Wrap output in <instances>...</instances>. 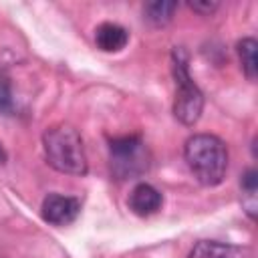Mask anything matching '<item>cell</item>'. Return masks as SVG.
Returning a JSON list of instances; mask_svg holds the SVG:
<instances>
[{"label":"cell","instance_id":"obj_1","mask_svg":"<svg viewBox=\"0 0 258 258\" xmlns=\"http://www.w3.org/2000/svg\"><path fill=\"white\" fill-rule=\"evenodd\" d=\"M183 157L194 173V177L206 185L214 187L222 183L228 171V147L226 143L210 133H196L183 145Z\"/></svg>","mask_w":258,"mask_h":258},{"label":"cell","instance_id":"obj_2","mask_svg":"<svg viewBox=\"0 0 258 258\" xmlns=\"http://www.w3.org/2000/svg\"><path fill=\"white\" fill-rule=\"evenodd\" d=\"M42 149L46 163L58 173L83 177L89 171V161L85 153L83 139L73 125L58 123L44 131Z\"/></svg>","mask_w":258,"mask_h":258},{"label":"cell","instance_id":"obj_3","mask_svg":"<svg viewBox=\"0 0 258 258\" xmlns=\"http://www.w3.org/2000/svg\"><path fill=\"white\" fill-rule=\"evenodd\" d=\"M171 73L175 81V99H173V115L185 125L194 127L204 111V93L194 83L187 71V54L183 48H173L171 52Z\"/></svg>","mask_w":258,"mask_h":258},{"label":"cell","instance_id":"obj_4","mask_svg":"<svg viewBox=\"0 0 258 258\" xmlns=\"http://www.w3.org/2000/svg\"><path fill=\"white\" fill-rule=\"evenodd\" d=\"M109 161L117 179H133L149 169V151L139 135H125L111 141Z\"/></svg>","mask_w":258,"mask_h":258},{"label":"cell","instance_id":"obj_5","mask_svg":"<svg viewBox=\"0 0 258 258\" xmlns=\"http://www.w3.org/2000/svg\"><path fill=\"white\" fill-rule=\"evenodd\" d=\"M81 212V202L73 196H62V194H48L42 200L40 214L44 222L52 226H69L77 220Z\"/></svg>","mask_w":258,"mask_h":258},{"label":"cell","instance_id":"obj_6","mask_svg":"<svg viewBox=\"0 0 258 258\" xmlns=\"http://www.w3.org/2000/svg\"><path fill=\"white\" fill-rule=\"evenodd\" d=\"M127 204H129V210H131L133 214L145 218V216L155 214V212L161 208L163 196H161V191H159L157 187H153L151 183H145V181H143V183H137V185L131 189Z\"/></svg>","mask_w":258,"mask_h":258},{"label":"cell","instance_id":"obj_7","mask_svg":"<svg viewBox=\"0 0 258 258\" xmlns=\"http://www.w3.org/2000/svg\"><path fill=\"white\" fill-rule=\"evenodd\" d=\"M187 258H252L250 248L238 244H226L216 240H200L187 254Z\"/></svg>","mask_w":258,"mask_h":258},{"label":"cell","instance_id":"obj_8","mask_svg":"<svg viewBox=\"0 0 258 258\" xmlns=\"http://www.w3.org/2000/svg\"><path fill=\"white\" fill-rule=\"evenodd\" d=\"M95 42L103 52H119L127 46L129 32L117 22H103L95 30Z\"/></svg>","mask_w":258,"mask_h":258},{"label":"cell","instance_id":"obj_9","mask_svg":"<svg viewBox=\"0 0 258 258\" xmlns=\"http://www.w3.org/2000/svg\"><path fill=\"white\" fill-rule=\"evenodd\" d=\"M256 48H258V42L250 36L242 38L238 44H236V50H238V56H240V62H242V71L246 75L248 81H256L258 77V58H256Z\"/></svg>","mask_w":258,"mask_h":258},{"label":"cell","instance_id":"obj_10","mask_svg":"<svg viewBox=\"0 0 258 258\" xmlns=\"http://www.w3.org/2000/svg\"><path fill=\"white\" fill-rule=\"evenodd\" d=\"M177 10V2H169V0H155V2H147L143 8L145 20L153 26H165L171 22L173 12Z\"/></svg>","mask_w":258,"mask_h":258},{"label":"cell","instance_id":"obj_11","mask_svg":"<svg viewBox=\"0 0 258 258\" xmlns=\"http://www.w3.org/2000/svg\"><path fill=\"white\" fill-rule=\"evenodd\" d=\"M242 206L246 210V214L254 220L256 218V191H258V173L256 169H248L242 175Z\"/></svg>","mask_w":258,"mask_h":258},{"label":"cell","instance_id":"obj_12","mask_svg":"<svg viewBox=\"0 0 258 258\" xmlns=\"http://www.w3.org/2000/svg\"><path fill=\"white\" fill-rule=\"evenodd\" d=\"M12 111V91L6 79H0V113Z\"/></svg>","mask_w":258,"mask_h":258},{"label":"cell","instance_id":"obj_13","mask_svg":"<svg viewBox=\"0 0 258 258\" xmlns=\"http://www.w3.org/2000/svg\"><path fill=\"white\" fill-rule=\"evenodd\" d=\"M187 6H189L194 12L208 16V14H212V12L218 8V2H210V0H196V2H189Z\"/></svg>","mask_w":258,"mask_h":258}]
</instances>
